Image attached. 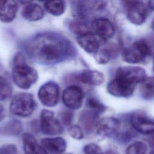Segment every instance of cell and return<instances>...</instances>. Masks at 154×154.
I'll return each mask as SVG.
<instances>
[{
	"mask_svg": "<svg viewBox=\"0 0 154 154\" xmlns=\"http://www.w3.org/2000/svg\"><path fill=\"white\" fill-rule=\"evenodd\" d=\"M41 145L52 154H61L66 149V142L60 137L44 138L41 140Z\"/></svg>",
	"mask_w": 154,
	"mask_h": 154,
	"instance_id": "obj_17",
	"label": "cell"
},
{
	"mask_svg": "<svg viewBox=\"0 0 154 154\" xmlns=\"http://www.w3.org/2000/svg\"><path fill=\"white\" fill-rule=\"evenodd\" d=\"M44 8L50 14L58 16L64 13L66 8V3L63 1H46L44 3Z\"/></svg>",
	"mask_w": 154,
	"mask_h": 154,
	"instance_id": "obj_23",
	"label": "cell"
},
{
	"mask_svg": "<svg viewBox=\"0 0 154 154\" xmlns=\"http://www.w3.org/2000/svg\"><path fill=\"white\" fill-rule=\"evenodd\" d=\"M120 127L121 124L118 119L113 117H105L99 120L95 132L101 137H110L117 134Z\"/></svg>",
	"mask_w": 154,
	"mask_h": 154,
	"instance_id": "obj_13",
	"label": "cell"
},
{
	"mask_svg": "<svg viewBox=\"0 0 154 154\" xmlns=\"http://www.w3.org/2000/svg\"><path fill=\"white\" fill-rule=\"evenodd\" d=\"M86 105L89 108V110L94 111L98 114L104 111L105 109V106L99 100L93 97H90L87 99Z\"/></svg>",
	"mask_w": 154,
	"mask_h": 154,
	"instance_id": "obj_28",
	"label": "cell"
},
{
	"mask_svg": "<svg viewBox=\"0 0 154 154\" xmlns=\"http://www.w3.org/2000/svg\"><path fill=\"white\" fill-rule=\"evenodd\" d=\"M83 152L84 154H101L103 151L98 144L90 143L84 146Z\"/></svg>",
	"mask_w": 154,
	"mask_h": 154,
	"instance_id": "obj_30",
	"label": "cell"
},
{
	"mask_svg": "<svg viewBox=\"0 0 154 154\" xmlns=\"http://www.w3.org/2000/svg\"><path fill=\"white\" fill-rule=\"evenodd\" d=\"M99 114L89 109L81 112L79 120L81 128L83 131L87 134H91L95 131L97 123L99 120Z\"/></svg>",
	"mask_w": 154,
	"mask_h": 154,
	"instance_id": "obj_16",
	"label": "cell"
},
{
	"mask_svg": "<svg viewBox=\"0 0 154 154\" xmlns=\"http://www.w3.org/2000/svg\"><path fill=\"white\" fill-rule=\"evenodd\" d=\"M147 5L150 9L154 10V1L147 2Z\"/></svg>",
	"mask_w": 154,
	"mask_h": 154,
	"instance_id": "obj_36",
	"label": "cell"
},
{
	"mask_svg": "<svg viewBox=\"0 0 154 154\" xmlns=\"http://www.w3.org/2000/svg\"><path fill=\"white\" fill-rule=\"evenodd\" d=\"M13 88L10 81L4 76L0 75V100L4 101L11 97Z\"/></svg>",
	"mask_w": 154,
	"mask_h": 154,
	"instance_id": "obj_25",
	"label": "cell"
},
{
	"mask_svg": "<svg viewBox=\"0 0 154 154\" xmlns=\"http://www.w3.org/2000/svg\"><path fill=\"white\" fill-rule=\"evenodd\" d=\"M116 51H114L111 46H105L99 49L95 54L96 61L100 64H105L110 61V60L116 55Z\"/></svg>",
	"mask_w": 154,
	"mask_h": 154,
	"instance_id": "obj_24",
	"label": "cell"
},
{
	"mask_svg": "<svg viewBox=\"0 0 154 154\" xmlns=\"http://www.w3.org/2000/svg\"><path fill=\"white\" fill-rule=\"evenodd\" d=\"M68 133L75 140H80L84 138V131L78 125H71L68 129Z\"/></svg>",
	"mask_w": 154,
	"mask_h": 154,
	"instance_id": "obj_29",
	"label": "cell"
},
{
	"mask_svg": "<svg viewBox=\"0 0 154 154\" xmlns=\"http://www.w3.org/2000/svg\"><path fill=\"white\" fill-rule=\"evenodd\" d=\"M151 54V48L144 40H138L124 49L123 60L130 64H135L146 61Z\"/></svg>",
	"mask_w": 154,
	"mask_h": 154,
	"instance_id": "obj_4",
	"label": "cell"
},
{
	"mask_svg": "<svg viewBox=\"0 0 154 154\" xmlns=\"http://www.w3.org/2000/svg\"><path fill=\"white\" fill-rule=\"evenodd\" d=\"M0 154H19L17 147L11 144H4L0 148Z\"/></svg>",
	"mask_w": 154,
	"mask_h": 154,
	"instance_id": "obj_32",
	"label": "cell"
},
{
	"mask_svg": "<svg viewBox=\"0 0 154 154\" xmlns=\"http://www.w3.org/2000/svg\"><path fill=\"white\" fill-rule=\"evenodd\" d=\"M153 70H154V59H153Z\"/></svg>",
	"mask_w": 154,
	"mask_h": 154,
	"instance_id": "obj_38",
	"label": "cell"
},
{
	"mask_svg": "<svg viewBox=\"0 0 154 154\" xmlns=\"http://www.w3.org/2000/svg\"><path fill=\"white\" fill-rule=\"evenodd\" d=\"M37 103L32 94L22 92L16 94L10 104V111L13 115L25 118L30 116L34 111Z\"/></svg>",
	"mask_w": 154,
	"mask_h": 154,
	"instance_id": "obj_3",
	"label": "cell"
},
{
	"mask_svg": "<svg viewBox=\"0 0 154 154\" xmlns=\"http://www.w3.org/2000/svg\"><path fill=\"white\" fill-rule=\"evenodd\" d=\"M101 154H119L116 151L113 150H108L105 152H102Z\"/></svg>",
	"mask_w": 154,
	"mask_h": 154,
	"instance_id": "obj_35",
	"label": "cell"
},
{
	"mask_svg": "<svg viewBox=\"0 0 154 154\" xmlns=\"http://www.w3.org/2000/svg\"><path fill=\"white\" fill-rule=\"evenodd\" d=\"M115 76L122 78L135 86L140 84L147 77L144 69L135 66L119 67L116 70Z\"/></svg>",
	"mask_w": 154,
	"mask_h": 154,
	"instance_id": "obj_8",
	"label": "cell"
},
{
	"mask_svg": "<svg viewBox=\"0 0 154 154\" xmlns=\"http://www.w3.org/2000/svg\"><path fill=\"white\" fill-rule=\"evenodd\" d=\"M41 131L48 135H57L63 133V128L60 122L55 117L52 111L43 109L40 115Z\"/></svg>",
	"mask_w": 154,
	"mask_h": 154,
	"instance_id": "obj_7",
	"label": "cell"
},
{
	"mask_svg": "<svg viewBox=\"0 0 154 154\" xmlns=\"http://www.w3.org/2000/svg\"><path fill=\"white\" fill-rule=\"evenodd\" d=\"M140 94L144 99H154V76L146 77L140 83Z\"/></svg>",
	"mask_w": 154,
	"mask_h": 154,
	"instance_id": "obj_22",
	"label": "cell"
},
{
	"mask_svg": "<svg viewBox=\"0 0 154 154\" xmlns=\"http://www.w3.org/2000/svg\"><path fill=\"white\" fill-rule=\"evenodd\" d=\"M128 20L133 24L140 25L146 20L149 8L142 1H126L122 2Z\"/></svg>",
	"mask_w": 154,
	"mask_h": 154,
	"instance_id": "obj_5",
	"label": "cell"
},
{
	"mask_svg": "<svg viewBox=\"0 0 154 154\" xmlns=\"http://www.w3.org/2000/svg\"><path fill=\"white\" fill-rule=\"evenodd\" d=\"M135 87L120 78L114 77L108 82L106 90L112 96L126 98L133 94Z\"/></svg>",
	"mask_w": 154,
	"mask_h": 154,
	"instance_id": "obj_11",
	"label": "cell"
},
{
	"mask_svg": "<svg viewBox=\"0 0 154 154\" xmlns=\"http://www.w3.org/2000/svg\"><path fill=\"white\" fill-rule=\"evenodd\" d=\"M129 123L135 131L141 134H154V119L143 113L135 112L132 114Z\"/></svg>",
	"mask_w": 154,
	"mask_h": 154,
	"instance_id": "obj_10",
	"label": "cell"
},
{
	"mask_svg": "<svg viewBox=\"0 0 154 154\" xmlns=\"http://www.w3.org/2000/svg\"><path fill=\"white\" fill-rule=\"evenodd\" d=\"M22 131V124L18 120H10L0 127V134L5 136L18 135Z\"/></svg>",
	"mask_w": 154,
	"mask_h": 154,
	"instance_id": "obj_21",
	"label": "cell"
},
{
	"mask_svg": "<svg viewBox=\"0 0 154 154\" xmlns=\"http://www.w3.org/2000/svg\"><path fill=\"white\" fill-rule=\"evenodd\" d=\"M60 119L62 122V123L66 125V126H70L73 117V114L70 111H63L60 113Z\"/></svg>",
	"mask_w": 154,
	"mask_h": 154,
	"instance_id": "obj_31",
	"label": "cell"
},
{
	"mask_svg": "<svg viewBox=\"0 0 154 154\" xmlns=\"http://www.w3.org/2000/svg\"><path fill=\"white\" fill-rule=\"evenodd\" d=\"M84 93L82 89L76 85H72L66 87L62 93L63 104L70 109H79L83 103Z\"/></svg>",
	"mask_w": 154,
	"mask_h": 154,
	"instance_id": "obj_9",
	"label": "cell"
},
{
	"mask_svg": "<svg viewBox=\"0 0 154 154\" xmlns=\"http://www.w3.org/2000/svg\"><path fill=\"white\" fill-rule=\"evenodd\" d=\"M18 10L17 2L13 0L0 1V21L10 23L15 19Z\"/></svg>",
	"mask_w": 154,
	"mask_h": 154,
	"instance_id": "obj_15",
	"label": "cell"
},
{
	"mask_svg": "<svg viewBox=\"0 0 154 154\" xmlns=\"http://www.w3.org/2000/svg\"><path fill=\"white\" fill-rule=\"evenodd\" d=\"M5 115V111L4 106L0 104V122L4 118Z\"/></svg>",
	"mask_w": 154,
	"mask_h": 154,
	"instance_id": "obj_33",
	"label": "cell"
},
{
	"mask_svg": "<svg viewBox=\"0 0 154 154\" xmlns=\"http://www.w3.org/2000/svg\"><path fill=\"white\" fill-rule=\"evenodd\" d=\"M91 29L95 35L105 42L112 38L115 32L112 23L105 17L94 19L91 22Z\"/></svg>",
	"mask_w": 154,
	"mask_h": 154,
	"instance_id": "obj_12",
	"label": "cell"
},
{
	"mask_svg": "<svg viewBox=\"0 0 154 154\" xmlns=\"http://www.w3.org/2000/svg\"><path fill=\"white\" fill-rule=\"evenodd\" d=\"M60 87L54 81H49L42 84L38 91V98L47 107L56 106L60 99Z\"/></svg>",
	"mask_w": 154,
	"mask_h": 154,
	"instance_id": "obj_6",
	"label": "cell"
},
{
	"mask_svg": "<svg viewBox=\"0 0 154 154\" xmlns=\"http://www.w3.org/2000/svg\"><path fill=\"white\" fill-rule=\"evenodd\" d=\"M69 28L71 31L77 36L91 31L86 23L82 20L75 19L69 23Z\"/></svg>",
	"mask_w": 154,
	"mask_h": 154,
	"instance_id": "obj_26",
	"label": "cell"
},
{
	"mask_svg": "<svg viewBox=\"0 0 154 154\" xmlns=\"http://www.w3.org/2000/svg\"><path fill=\"white\" fill-rule=\"evenodd\" d=\"M148 141H149V143H150V144L152 146V147H153V148H154V134L151 135V137H149Z\"/></svg>",
	"mask_w": 154,
	"mask_h": 154,
	"instance_id": "obj_34",
	"label": "cell"
},
{
	"mask_svg": "<svg viewBox=\"0 0 154 154\" xmlns=\"http://www.w3.org/2000/svg\"><path fill=\"white\" fill-rule=\"evenodd\" d=\"M78 79L83 84L93 86L100 85L105 80L103 74L96 70H84L78 75Z\"/></svg>",
	"mask_w": 154,
	"mask_h": 154,
	"instance_id": "obj_19",
	"label": "cell"
},
{
	"mask_svg": "<svg viewBox=\"0 0 154 154\" xmlns=\"http://www.w3.org/2000/svg\"><path fill=\"white\" fill-rule=\"evenodd\" d=\"M66 154H73V153H66Z\"/></svg>",
	"mask_w": 154,
	"mask_h": 154,
	"instance_id": "obj_40",
	"label": "cell"
},
{
	"mask_svg": "<svg viewBox=\"0 0 154 154\" xmlns=\"http://www.w3.org/2000/svg\"><path fill=\"white\" fill-rule=\"evenodd\" d=\"M76 42L79 46L88 54H96L105 43L95 35L92 31L76 37Z\"/></svg>",
	"mask_w": 154,
	"mask_h": 154,
	"instance_id": "obj_14",
	"label": "cell"
},
{
	"mask_svg": "<svg viewBox=\"0 0 154 154\" xmlns=\"http://www.w3.org/2000/svg\"><path fill=\"white\" fill-rule=\"evenodd\" d=\"M11 76L14 83L22 90L30 88L38 78L37 70L26 63L20 52L16 53L13 58Z\"/></svg>",
	"mask_w": 154,
	"mask_h": 154,
	"instance_id": "obj_2",
	"label": "cell"
},
{
	"mask_svg": "<svg viewBox=\"0 0 154 154\" xmlns=\"http://www.w3.org/2000/svg\"><path fill=\"white\" fill-rule=\"evenodd\" d=\"M28 55L35 61L44 65H53L75 57L73 43L61 34L43 32L35 34L25 44Z\"/></svg>",
	"mask_w": 154,
	"mask_h": 154,
	"instance_id": "obj_1",
	"label": "cell"
},
{
	"mask_svg": "<svg viewBox=\"0 0 154 154\" xmlns=\"http://www.w3.org/2000/svg\"><path fill=\"white\" fill-rule=\"evenodd\" d=\"M22 14L26 20L35 22L43 19L45 12L43 8L39 4L29 2L23 9Z\"/></svg>",
	"mask_w": 154,
	"mask_h": 154,
	"instance_id": "obj_20",
	"label": "cell"
},
{
	"mask_svg": "<svg viewBox=\"0 0 154 154\" xmlns=\"http://www.w3.org/2000/svg\"><path fill=\"white\" fill-rule=\"evenodd\" d=\"M22 138L24 154H48L47 151L31 134L23 133Z\"/></svg>",
	"mask_w": 154,
	"mask_h": 154,
	"instance_id": "obj_18",
	"label": "cell"
},
{
	"mask_svg": "<svg viewBox=\"0 0 154 154\" xmlns=\"http://www.w3.org/2000/svg\"><path fill=\"white\" fill-rule=\"evenodd\" d=\"M149 154H154V148H153L149 152Z\"/></svg>",
	"mask_w": 154,
	"mask_h": 154,
	"instance_id": "obj_37",
	"label": "cell"
},
{
	"mask_svg": "<svg viewBox=\"0 0 154 154\" xmlns=\"http://www.w3.org/2000/svg\"><path fill=\"white\" fill-rule=\"evenodd\" d=\"M126 154H146L147 146L142 141H136L126 149Z\"/></svg>",
	"mask_w": 154,
	"mask_h": 154,
	"instance_id": "obj_27",
	"label": "cell"
},
{
	"mask_svg": "<svg viewBox=\"0 0 154 154\" xmlns=\"http://www.w3.org/2000/svg\"><path fill=\"white\" fill-rule=\"evenodd\" d=\"M153 29H154V20L153 22Z\"/></svg>",
	"mask_w": 154,
	"mask_h": 154,
	"instance_id": "obj_39",
	"label": "cell"
}]
</instances>
